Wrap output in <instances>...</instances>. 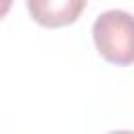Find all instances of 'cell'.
I'll return each instance as SVG.
<instances>
[{
  "label": "cell",
  "mask_w": 134,
  "mask_h": 134,
  "mask_svg": "<svg viewBox=\"0 0 134 134\" xmlns=\"http://www.w3.org/2000/svg\"><path fill=\"white\" fill-rule=\"evenodd\" d=\"M92 38L105 61L113 65L134 63V17L126 10H107L96 17Z\"/></svg>",
  "instance_id": "cell-1"
},
{
  "label": "cell",
  "mask_w": 134,
  "mask_h": 134,
  "mask_svg": "<svg viewBox=\"0 0 134 134\" xmlns=\"http://www.w3.org/2000/svg\"><path fill=\"white\" fill-rule=\"evenodd\" d=\"M8 8H10V2H0V19L8 13Z\"/></svg>",
  "instance_id": "cell-3"
},
{
  "label": "cell",
  "mask_w": 134,
  "mask_h": 134,
  "mask_svg": "<svg viewBox=\"0 0 134 134\" xmlns=\"http://www.w3.org/2000/svg\"><path fill=\"white\" fill-rule=\"evenodd\" d=\"M86 8V2L82 0H29L27 10L31 19L44 27H63L71 25L80 13Z\"/></svg>",
  "instance_id": "cell-2"
},
{
  "label": "cell",
  "mask_w": 134,
  "mask_h": 134,
  "mask_svg": "<svg viewBox=\"0 0 134 134\" xmlns=\"http://www.w3.org/2000/svg\"><path fill=\"white\" fill-rule=\"evenodd\" d=\"M111 134H134V132H128V130H121V132H111Z\"/></svg>",
  "instance_id": "cell-4"
}]
</instances>
